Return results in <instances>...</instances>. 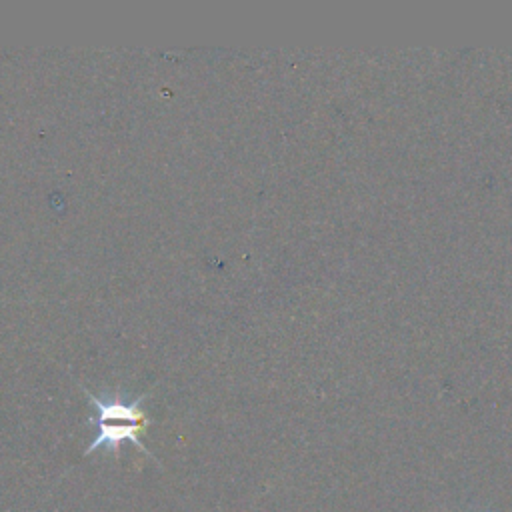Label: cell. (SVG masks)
Here are the masks:
<instances>
[{
	"mask_svg": "<svg viewBox=\"0 0 512 512\" xmlns=\"http://www.w3.org/2000/svg\"><path fill=\"white\" fill-rule=\"evenodd\" d=\"M88 396L90 406L96 410V416L88 418L92 422H132V424H150V418L142 410V402L148 394H138L134 400L124 398L122 394H92L82 388Z\"/></svg>",
	"mask_w": 512,
	"mask_h": 512,
	"instance_id": "obj_1",
	"label": "cell"
},
{
	"mask_svg": "<svg viewBox=\"0 0 512 512\" xmlns=\"http://www.w3.org/2000/svg\"><path fill=\"white\" fill-rule=\"evenodd\" d=\"M90 426H96V434L92 438V442L88 444V448L84 450V454H92L94 450L106 448L112 454L120 452V444L122 442H132L140 452H144L146 456L154 458L152 452L144 446V442L140 440V434L146 430L148 424H132V422H92Z\"/></svg>",
	"mask_w": 512,
	"mask_h": 512,
	"instance_id": "obj_2",
	"label": "cell"
},
{
	"mask_svg": "<svg viewBox=\"0 0 512 512\" xmlns=\"http://www.w3.org/2000/svg\"><path fill=\"white\" fill-rule=\"evenodd\" d=\"M482 512H492V510H490V508H484V510H482Z\"/></svg>",
	"mask_w": 512,
	"mask_h": 512,
	"instance_id": "obj_3",
	"label": "cell"
}]
</instances>
